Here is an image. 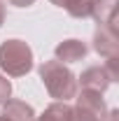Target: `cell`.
<instances>
[{
    "mask_svg": "<svg viewBox=\"0 0 119 121\" xmlns=\"http://www.w3.org/2000/svg\"><path fill=\"white\" fill-rule=\"evenodd\" d=\"M117 7H119V0H89V16L96 19L98 26L114 23L117 21Z\"/></svg>",
    "mask_w": 119,
    "mask_h": 121,
    "instance_id": "cell-7",
    "label": "cell"
},
{
    "mask_svg": "<svg viewBox=\"0 0 119 121\" xmlns=\"http://www.w3.org/2000/svg\"><path fill=\"white\" fill-rule=\"evenodd\" d=\"M0 121H5V119H0Z\"/></svg>",
    "mask_w": 119,
    "mask_h": 121,
    "instance_id": "cell-15",
    "label": "cell"
},
{
    "mask_svg": "<svg viewBox=\"0 0 119 121\" xmlns=\"http://www.w3.org/2000/svg\"><path fill=\"white\" fill-rule=\"evenodd\" d=\"M101 95L103 93L82 89V93L77 95V103L73 107V121H105L107 105Z\"/></svg>",
    "mask_w": 119,
    "mask_h": 121,
    "instance_id": "cell-3",
    "label": "cell"
},
{
    "mask_svg": "<svg viewBox=\"0 0 119 121\" xmlns=\"http://www.w3.org/2000/svg\"><path fill=\"white\" fill-rule=\"evenodd\" d=\"M33 121H73V107L68 103L56 100V103H51L47 107L40 117H35Z\"/></svg>",
    "mask_w": 119,
    "mask_h": 121,
    "instance_id": "cell-9",
    "label": "cell"
},
{
    "mask_svg": "<svg viewBox=\"0 0 119 121\" xmlns=\"http://www.w3.org/2000/svg\"><path fill=\"white\" fill-rule=\"evenodd\" d=\"M40 79L45 84L47 93L54 98V100H61V103H68L70 98L77 95V77L73 75V70L61 63V60H45L40 65Z\"/></svg>",
    "mask_w": 119,
    "mask_h": 121,
    "instance_id": "cell-1",
    "label": "cell"
},
{
    "mask_svg": "<svg viewBox=\"0 0 119 121\" xmlns=\"http://www.w3.org/2000/svg\"><path fill=\"white\" fill-rule=\"evenodd\" d=\"M5 16H7V9H5V5L0 2V26L5 23Z\"/></svg>",
    "mask_w": 119,
    "mask_h": 121,
    "instance_id": "cell-14",
    "label": "cell"
},
{
    "mask_svg": "<svg viewBox=\"0 0 119 121\" xmlns=\"http://www.w3.org/2000/svg\"><path fill=\"white\" fill-rule=\"evenodd\" d=\"M79 84L84 91H96V93H105L107 86L112 84V77L107 72L105 65H91L79 75Z\"/></svg>",
    "mask_w": 119,
    "mask_h": 121,
    "instance_id": "cell-5",
    "label": "cell"
},
{
    "mask_svg": "<svg viewBox=\"0 0 119 121\" xmlns=\"http://www.w3.org/2000/svg\"><path fill=\"white\" fill-rule=\"evenodd\" d=\"M87 54H89V47L82 40H63L54 49V56L61 63H77V60L87 58Z\"/></svg>",
    "mask_w": 119,
    "mask_h": 121,
    "instance_id": "cell-6",
    "label": "cell"
},
{
    "mask_svg": "<svg viewBox=\"0 0 119 121\" xmlns=\"http://www.w3.org/2000/svg\"><path fill=\"white\" fill-rule=\"evenodd\" d=\"M49 2H54L56 7L65 9L75 19H87L89 16V0H49Z\"/></svg>",
    "mask_w": 119,
    "mask_h": 121,
    "instance_id": "cell-10",
    "label": "cell"
},
{
    "mask_svg": "<svg viewBox=\"0 0 119 121\" xmlns=\"http://www.w3.org/2000/svg\"><path fill=\"white\" fill-rule=\"evenodd\" d=\"M0 119H5V121H33L35 119V112L23 100H5Z\"/></svg>",
    "mask_w": 119,
    "mask_h": 121,
    "instance_id": "cell-8",
    "label": "cell"
},
{
    "mask_svg": "<svg viewBox=\"0 0 119 121\" xmlns=\"http://www.w3.org/2000/svg\"><path fill=\"white\" fill-rule=\"evenodd\" d=\"M0 70L9 77H23L33 70V49L23 40H5L0 44Z\"/></svg>",
    "mask_w": 119,
    "mask_h": 121,
    "instance_id": "cell-2",
    "label": "cell"
},
{
    "mask_svg": "<svg viewBox=\"0 0 119 121\" xmlns=\"http://www.w3.org/2000/svg\"><path fill=\"white\" fill-rule=\"evenodd\" d=\"M105 121H119V109H107Z\"/></svg>",
    "mask_w": 119,
    "mask_h": 121,
    "instance_id": "cell-12",
    "label": "cell"
},
{
    "mask_svg": "<svg viewBox=\"0 0 119 121\" xmlns=\"http://www.w3.org/2000/svg\"><path fill=\"white\" fill-rule=\"evenodd\" d=\"M9 95H12V84L5 75H0V105L5 100H9Z\"/></svg>",
    "mask_w": 119,
    "mask_h": 121,
    "instance_id": "cell-11",
    "label": "cell"
},
{
    "mask_svg": "<svg viewBox=\"0 0 119 121\" xmlns=\"http://www.w3.org/2000/svg\"><path fill=\"white\" fill-rule=\"evenodd\" d=\"M12 5H16V7H28V5H33L35 0H9Z\"/></svg>",
    "mask_w": 119,
    "mask_h": 121,
    "instance_id": "cell-13",
    "label": "cell"
},
{
    "mask_svg": "<svg viewBox=\"0 0 119 121\" xmlns=\"http://www.w3.org/2000/svg\"><path fill=\"white\" fill-rule=\"evenodd\" d=\"M93 49L103 58H114L119 56V33H117V21L114 23H103L93 33Z\"/></svg>",
    "mask_w": 119,
    "mask_h": 121,
    "instance_id": "cell-4",
    "label": "cell"
}]
</instances>
